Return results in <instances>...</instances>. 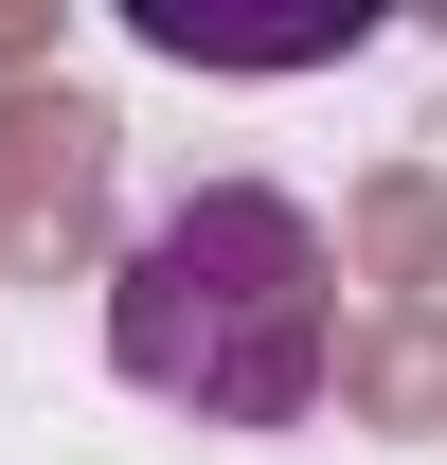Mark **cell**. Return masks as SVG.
Here are the masks:
<instances>
[{
	"label": "cell",
	"mask_w": 447,
	"mask_h": 465,
	"mask_svg": "<svg viewBox=\"0 0 447 465\" xmlns=\"http://www.w3.org/2000/svg\"><path fill=\"white\" fill-rule=\"evenodd\" d=\"M323 341H340L323 232H304V197H269V179H197L108 269L125 394L197 411V430H304V411H323Z\"/></svg>",
	"instance_id": "obj_1"
}]
</instances>
